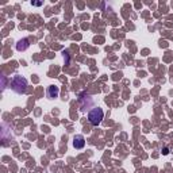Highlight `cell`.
I'll return each instance as SVG.
<instances>
[{
  "instance_id": "6da1fadb",
  "label": "cell",
  "mask_w": 173,
  "mask_h": 173,
  "mask_svg": "<svg viewBox=\"0 0 173 173\" xmlns=\"http://www.w3.org/2000/svg\"><path fill=\"white\" fill-rule=\"evenodd\" d=\"M104 118V112H103L102 108H93V110L89 111L88 114V120L89 123L92 124V126H97V124H100V122H102V119Z\"/></svg>"
},
{
  "instance_id": "7a4b0ae2",
  "label": "cell",
  "mask_w": 173,
  "mask_h": 173,
  "mask_svg": "<svg viewBox=\"0 0 173 173\" xmlns=\"http://www.w3.org/2000/svg\"><path fill=\"white\" fill-rule=\"evenodd\" d=\"M12 89L16 93H24L27 89V80L22 76H15L12 80Z\"/></svg>"
},
{
  "instance_id": "3957f363",
  "label": "cell",
  "mask_w": 173,
  "mask_h": 173,
  "mask_svg": "<svg viewBox=\"0 0 173 173\" xmlns=\"http://www.w3.org/2000/svg\"><path fill=\"white\" fill-rule=\"evenodd\" d=\"M84 145H85V141H84V137L83 135H76L73 138V146L76 149H83Z\"/></svg>"
},
{
  "instance_id": "277c9868",
  "label": "cell",
  "mask_w": 173,
  "mask_h": 173,
  "mask_svg": "<svg viewBox=\"0 0 173 173\" xmlns=\"http://www.w3.org/2000/svg\"><path fill=\"white\" fill-rule=\"evenodd\" d=\"M27 47H29V41L27 39H22V41H19V42L16 43V49H18L19 51L26 50Z\"/></svg>"
},
{
  "instance_id": "5b68a950",
  "label": "cell",
  "mask_w": 173,
  "mask_h": 173,
  "mask_svg": "<svg viewBox=\"0 0 173 173\" xmlns=\"http://www.w3.org/2000/svg\"><path fill=\"white\" fill-rule=\"evenodd\" d=\"M47 95L50 99H54V97H57V95H58V88L54 85L49 86V91H47Z\"/></svg>"
}]
</instances>
